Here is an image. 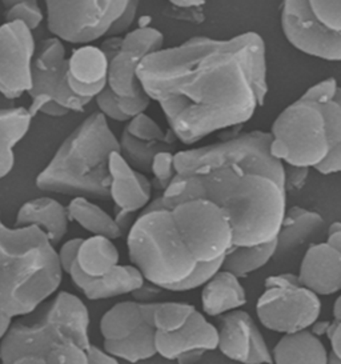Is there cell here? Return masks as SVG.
I'll return each instance as SVG.
<instances>
[{"label":"cell","instance_id":"24","mask_svg":"<svg viewBox=\"0 0 341 364\" xmlns=\"http://www.w3.org/2000/svg\"><path fill=\"white\" fill-rule=\"evenodd\" d=\"M328 353L320 338L305 330L284 335L272 356L274 364H328Z\"/></svg>","mask_w":341,"mask_h":364},{"label":"cell","instance_id":"40","mask_svg":"<svg viewBox=\"0 0 341 364\" xmlns=\"http://www.w3.org/2000/svg\"><path fill=\"white\" fill-rule=\"evenodd\" d=\"M151 102L152 100L149 99L148 95L138 97H117V107L128 122L140 114H144L146 109L149 107Z\"/></svg>","mask_w":341,"mask_h":364},{"label":"cell","instance_id":"28","mask_svg":"<svg viewBox=\"0 0 341 364\" xmlns=\"http://www.w3.org/2000/svg\"><path fill=\"white\" fill-rule=\"evenodd\" d=\"M277 237L275 240L254 247H232L224 257V271L237 278H247L249 274L266 266L276 255Z\"/></svg>","mask_w":341,"mask_h":364},{"label":"cell","instance_id":"18","mask_svg":"<svg viewBox=\"0 0 341 364\" xmlns=\"http://www.w3.org/2000/svg\"><path fill=\"white\" fill-rule=\"evenodd\" d=\"M67 80L76 97L92 102L108 87V59L96 46H83L68 58Z\"/></svg>","mask_w":341,"mask_h":364},{"label":"cell","instance_id":"32","mask_svg":"<svg viewBox=\"0 0 341 364\" xmlns=\"http://www.w3.org/2000/svg\"><path fill=\"white\" fill-rule=\"evenodd\" d=\"M164 35L153 27H138L121 36V51H129L146 59L164 50Z\"/></svg>","mask_w":341,"mask_h":364},{"label":"cell","instance_id":"22","mask_svg":"<svg viewBox=\"0 0 341 364\" xmlns=\"http://www.w3.org/2000/svg\"><path fill=\"white\" fill-rule=\"evenodd\" d=\"M327 231L328 227L323 215L300 205L289 207L277 235L275 257L291 254L307 243L313 245V240Z\"/></svg>","mask_w":341,"mask_h":364},{"label":"cell","instance_id":"45","mask_svg":"<svg viewBox=\"0 0 341 364\" xmlns=\"http://www.w3.org/2000/svg\"><path fill=\"white\" fill-rule=\"evenodd\" d=\"M163 291L164 289H160L158 286H155V284H152V283L146 280V283L138 291H135L132 294V296H134L135 301H139V303H153L151 300L159 296Z\"/></svg>","mask_w":341,"mask_h":364},{"label":"cell","instance_id":"38","mask_svg":"<svg viewBox=\"0 0 341 364\" xmlns=\"http://www.w3.org/2000/svg\"><path fill=\"white\" fill-rule=\"evenodd\" d=\"M43 359L47 364H88V353L74 342L58 343Z\"/></svg>","mask_w":341,"mask_h":364},{"label":"cell","instance_id":"33","mask_svg":"<svg viewBox=\"0 0 341 364\" xmlns=\"http://www.w3.org/2000/svg\"><path fill=\"white\" fill-rule=\"evenodd\" d=\"M32 119L28 108L0 107V138L16 147L28 134Z\"/></svg>","mask_w":341,"mask_h":364},{"label":"cell","instance_id":"27","mask_svg":"<svg viewBox=\"0 0 341 364\" xmlns=\"http://www.w3.org/2000/svg\"><path fill=\"white\" fill-rule=\"evenodd\" d=\"M144 59L129 51H119L108 59V88L120 97L147 95L139 80L138 68Z\"/></svg>","mask_w":341,"mask_h":364},{"label":"cell","instance_id":"9","mask_svg":"<svg viewBox=\"0 0 341 364\" xmlns=\"http://www.w3.org/2000/svg\"><path fill=\"white\" fill-rule=\"evenodd\" d=\"M260 323L271 331L296 333L319 321L321 300L307 289L295 274L272 275L264 282V291L256 304Z\"/></svg>","mask_w":341,"mask_h":364},{"label":"cell","instance_id":"7","mask_svg":"<svg viewBox=\"0 0 341 364\" xmlns=\"http://www.w3.org/2000/svg\"><path fill=\"white\" fill-rule=\"evenodd\" d=\"M36 316H24L13 321L0 342V362L11 364L26 355L43 358L55 344L74 342L88 350L90 312L85 301L60 291L35 311Z\"/></svg>","mask_w":341,"mask_h":364},{"label":"cell","instance_id":"36","mask_svg":"<svg viewBox=\"0 0 341 364\" xmlns=\"http://www.w3.org/2000/svg\"><path fill=\"white\" fill-rule=\"evenodd\" d=\"M153 176L152 187L161 193L168 190L175 178L178 176L176 164H175V152L173 151H164L158 154L152 164H151V172Z\"/></svg>","mask_w":341,"mask_h":364},{"label":"cell","instance_id":"13","mask_svg":"<svg viewBox=\"0 0 341 364\" xmlns=\"http://www.w3.org/2000/svg\"><path fill=\"white\" fill-rule=\"evenodd\" d=\"M281 28L291 46L303 54L327 62H341V38L330 33L315 18L309 0L281 4Z\"/></svg>","mask_w":341,"mask_h":364},{"label":"cell","instance_id":"37","mask_svg":"<svg viewBox=\"0 0 341 364\" xmlns=\"http://www.w3.org/2000/svg\"><path fill=\"white\" fill-rule=\"evenodd\" d=\"M310 10L330 33L341 38V1L309 0Z\"/></svg>","mask_w":341,"mask_h":364},{"label":"cell","instance_id":"41","mask_svg":"<svg viewBox=\"0 0 341 364\" xmlns=\"http://www.w3.org/2000/svg\"><path fill=\"white\" fill-rule=\"evenodd\" d=\"M284 173H286L284 187L288 195L289 193H296L305 186V183L308 181L309 168L284 164Z\"/></svg>","mask_w":341,"mask_h":364},{"label":"cell","instance_id":"2","mask_svg":"<svg viewBox=\"0 0 341 364\" xmlns=\"http://www.w3.org/2000/svg\"><path fill=\"white\" fill-rule=\"evenodd\" d=\"M234 230L220 207L205 199L148 205L127 236L131 263L164 291L202 287L223 268Z\"/></svg>","mask_w":341,"mask_h":364},{"label":"cell","instance_id":"35","mask_svg":"<svg viewBox=\"0 0 341 364\" xmlns=\"http://www.w3.org/2000/svg\"><path fill=\"white\" fill-rule=\"evenodd\" d=\"M6 22L24 23L31 31L38 28L44 21L42 7L35 0L4 1Z\"/></svg>","mask_w":341,"mask_h":364},{"label":"cell","instance_id":"43","mask_svg":"<svg viewBox=\"0 0 341 364\" xmlns=\"http://www.w3.org/2000/svg\"><path fill=\"white\" fill-rule=\"evenodd\" d=\"M139 10V1H128L127 9L123 12V15L117 19V23L114 24L111 33L108 35V38H114V36H121L123 33H127L128 30L131 28V26L135 22L136 14Z\"/></svg>","mask_w":341,"mask_h":364},{"label":"cell","instance_id":"51","mask_svg":"<svg viewBox=\"0 0 341 364\" xmlns=\"http://www.w3.org/2000/svg\"><path fill=\"white\" fill-rule=\"evenodd\" d=\"M11 364H47L45 360L40 358V356H36V355H26V356H21L18 359H15Z\"/></svg>","mask_w":341,"mask_h":364},{"label":"cell","instance_id":"6","mask_svg":"<svg viewBox=\"0 0 341 364\" xmlns=\"http://www.w3.org/2000/svg\"><path fill=\"white\" fill-rule=\"evenodd\" d=\"M115 151H120L119 139L106 117L91 114L64 139L36 176L35 186L43 193L108 200V163Z\"/></svg>","mask_w":341,"mask_h":364},{"label":"cell","instance_id":"52","mask_svg":"<svg viewBox=\"0 0 341 364\" xmlns=\"http://www.w3.org/2000/svg\"><path fill=\"white\" fill-rule=\"evenodd\" d=\"M12 323H13V319H11L10 316L4 315L3 312H0V342L3 341V338L6 336V333L10 330Z\"/></svg>","mask_w":341,"mask_h":364},{"label":"cell","instance_id":"12","mask_svg":"<svg viewBox=\"0 0 341 364\" xmlns=\"http://www.w3.org/2000/svg\"><path fill=\"white\" fill-rule=\"evenodd\" d=\"M36 42L31 30L21 22L0 24V95L19 99L31 91L32 65Z\"/></svg>","mask_w":341,"mask_h":364},{"label":"cell","instance_id":"34","mask_svg":"<svg viewBox=\"0 0 341 364\" xmlns=\"http://www.w3.org/2000/svg\"><path fill=\"white\" fill-rule=\"evenodd\" d=\"M124 131L135 139L143 141H152V143H170L176 146L178 138L172 131H164L160 127L159 123L144 114L131 119L126 126Z\"/></svg>","mask_w":341,"mask_h":364},{"label":"cell","instance_id":"3","mask_svg":"<svg viewBox=\"0 0 341 364\" xmlns=\"http://www.w3.org/2000/svg\"><path fill=\"white\" fill-rule=\"evenodd\" d=\"M191 199H205L223 210L234 230V247L275 240L288 208L284 187L264 173L240 166L202 175H178L149 205H173Z\"/></svg>","mask_w":341,"mask_h":364},{"label":"cell","instance_id":"21","mask_svg":"<svg viewBox=\"0 0 341 364\" xmlns=\"http://www.w3.org/2000/svg\"><path fill=\"white\" fill-rule=\"evenodd\" d=\"M99 327L104 343L126 342L143 330L153 327L152 303L120 301L102 316Z\"/></svg>","mask_w":341,"mask_h":364},{"label":"cell","instance_id":"14","mask_svg":"<svg viewBox=\"0 0 341 364\" xmlns=\"http://www.w3.org/2000/svg\"><path fill=\"white\" fill-rule=\"evenodd\" d=\"M109 199L115 204V219L126 232L134 225L132 215L143 213L152 199V183L148 178L135 170L120 151L109 156Z\"/></svg>","mask_w":341,"mask_h":364},{"label":"cell","instance_id":"46","mask_svg":"<svg viewBox=\"0 0 341 364\" xmlns=\"http://www.w3.org/2000/svg\"><path fill=\"white\" fill-rule=\"evenodd\" d=\"M88 353V364H120L119 359L115 356L106 353L104 350L99 348L97 346L91 344V347L87 350Z\"/></svg>","mask_w":341,"mask_h":364},{"label":"cell","instance_id":"8","mask_svg":"<svg viewBox=\"0 0 341 364\" xmlns=\"http://www.w3.org/2000/svg\"><path fill=\"white\" fill-rule=\"evenodd\" d=\"M271 141V132L255 129L220 143L178 151L175 152L176 171L180 176H192L240 166L264 173L284 187V163L272 156Z\"/></svg>","mask_w":341,"mask_h":364},{"label":"cell","instance_id":"16","mask_svg":"<svg viewBox=\"0 0 341 364\" xmlns=\"http://www.w3.org/2000/svg\"><path fill=\"white\" fill-rule=\"evenodd\" d=\"M155 344L161 358L178 364H195L204 353L219 347V331L200 311H196L179 331L156 332Z\"/></svg>","mask_w":341,"mask_h":364},{"label":"cell","instance_id":"39","mask_svg":"<svg viewBox=\"0 0 341 364\" xmlns=\"http://www.w3.org/2000/svg\"><path fill=\"white\" fill-rule=\"evenodd\" d=\"M96 106L99 108V112L106 117L107 120L111 119L119 123H128L127 119L120 112L117 107V95L107 87L106 90L95 97Z\"/></svg>","mask_w":341,"mask_h":364},{"label":"cell","instance_id":"10","mask_svg":"<svg viewBox=\"0 0 341 364\" xmlns=\"http://www.w3.org/2000/svg\"><path fill=\"white\" fill-rule=\"evenodd\" d=\"M128 1H45L47 28L63 43L91 46L108 38Z\"/></svg>","mask_w":341,"mask_h":364},{"label":"cell","instance_id":"31","mask_svg":"<svg viewBox=\"0 0 341 364\" xmlns=\"http://www.w3.org/2000/svg\"><path fill=\"white\" fill-rule=\"evenodd\" d=\"M196 307L180 301H153L152 324L156 332L170 333L179 331L196 312Z\"/></svg>","mask_w":341,"mask_h":364},{"label":"cell","instance_id":"23","mask_svg":"<svg viewBox=\"0 0 341 364\" xmlns=\"http://www.w3.org/2000/svg\"><path fill=\"white\" fill-rule=\"evenodd\" d=\"M247 304V292L240 279L220 269L207 284L202 286V312L208 316H223L240 310Z\"/></svg>","mask_w":341,"mask_h":364},{"label":"cell","instance_id":"25","mask_svg":"<svg viewBox=\"0 0 341 364\" xmlns=\"http://www.w3.org/2000/svg\"><path fill=\"white\" fill-rule=\"evenodd\" d=\"M119 250L111 239L90 236L79 247L76 266L88 278H102L119 266Z\"/></svg>","mask_w":341,"mask_h":364},{"label":"cell","instance_id":"20","mask_svg":"<svg viewBox=\"0 0 341 364\" xmlns=\"http://www.w3.org/2000/svg\"><path fill=\"white\" fill-rule=\"evenodd\" d=\"M70 216L67 207L51 196H40L21 204L15 227H36L55 248L68 232Z\"/></svg>","mask_w":341,"mask_h":364},{"label":"cell","instance_id":"53","mask_svg":"<svg viewBox=\"0 0 341 364\" xmlns=\"http://www.w3.org/2000/svg\"><path fill=\"white\" fill-rule=\"evenodd\" d=\"M333 321H341V295L333 304Z\"/></svg>","mask_w":341,"mask_h":364},{"label":"cell","instance_id":"49","mask_svg":"<svg viewBox=\"0 0 341 364\" xmlns=\"http://www.w3.org/2000/svg\"><path fill=\"white\" fill-rule=\"evenodd\" d=\"M330 324H332V321H316L313 324H312V327H310V330L309 331L312 332L313 335H316L318 338L320 336H327V333H328V330H330Z\"/></svg>","mask_w":341,"mask_h":364},{"label":"cell","instance_id":"17","mask_svg":"<svg viewBox=\"0 0 341 364\" xmlns=\"http://www.w3.org/2000/svg\"><path fill=\"white\" fill-rule=\"evenodd\" d=\"M298 279L307 289L319 296L340 292V251L327 242L310 245L301 260Z\"/></svg>","mask_w":341,"mask_h":364},{"label":"cell","instance_id":"26","mask_svg":"<svg viewBox=\"0 0 341 364\" xmlns=\"http://www.w3.org/2000/svg\"><path fill=\"white\" fill-rule=\"evenodd\" d=\"M67 210L70 220L77 223L91 236H104L115 240L124 234L115 216L108 214L87 198H72Z\"/></svg>","mask_w":341,"mask_h":364},{"label":"cell","instance_id":"42","mask_svg":"<svg viewBox=\"0 0 341 364\" xmlns=\"http://www.w3.org/2000/svg\"><path fill=\"white\" fill-rule=\"evenodd\" d=\"M82 242H83L82 237H74V239L67 240L58 250V257H59V262H60V266L63 268L64 274H68V271L74 266L76 257H77V251H79V247L82 245Z\"/></svg>","mask_w":341,"mask_h":364},{"label":"cell","instance_id":"1","mask_svg":"<svg viewBox=\"0 0 341 364\" xmlns=\"http://www.w3.org/2000/svg\"><path fill=\"white\" fill-rule=\"evenodd\" d=\"M138 76L175 136L191 146L244 124L264 105L266 42L257 33L225 41L195 36L147 56Z\"/></svg>","mask_w":341,"mask_h":364},{"label":"cell","instance_id":"5","mask_svg":"<svg viewBox=\"0 0 341 364\" xmlns=\"http://www.w3.org/2000/svg\"><path fill=\"white\" fill-rule=\"evenodd\" d=\"M277 161L315 168L341 143V86L327 77L284 108L271 129Z\"/></svg>","mask_w":341,"mask_h":364},{"label":"cell","instance_id":"19","mask_svg":"<svg viewBox=\"0 0 341 364\" xmlns=\"http://www.w3.org/2000/svg\"><path fill=\"white\" fill-rule=\"evenodd\" d=\"M68 275L76 289L82 291L90 300L111 299L127 294L132 295L146 283V278L134 264H119L102 278H88L75 262Z\"/></svg>","mask_w":341,"mask_h":364},{"label":"cell","instance_id":"29","mask_svg":"<svg viewBox=\"0 0 341 364\" xmlns=\"http://www.w3.org/2000/svg\"><path fill=\"white\" fill-rule=\"evenodd\" d=\"M155 341L156 330L153 327H148L126 342L103 343V350L117 359L136 364L158 355Z\"/></svg>","mask_w":341,"mask_h":364},{"label":"cell","instance_id":"15","mask_svg":"<svg viewBox=\"0 0 341 364\" xmlns=\"http://www.w3.org/2000/svg\"><path fill=\"white\" fill-rule=\"evenodd\" d=\"M217 331V348L228 359L242 364H274L272 351L247 311H232L220 316Z\"/></svg>","mask_w":341,"mask_h":364},{"label":"cell","instance_id":"30","mask_svg":"<svg viewBox=\"0 0 341 364\" xmlns=\"http://www.w3.org/2000/svg\"><path fill=\"white\" fill-rule=\"evenodd\" d=\"M120 154L123 158L139 172L149 173L151 164L153 158L164 151H173L175 146L170 143H152V141H143V140L132 138L126 131H123L120 139Z\"/></svg>","mask_w":341,"mask_h":364},{"label":"cell","instance_id":"48","mask_svg":"<svg viewBox=\"0 0 341 364\" xmlns=\"http://www.w3.org/2000/svg\"><path fill=\"white\" fill-rule=\"evenodd\" d=\"M325 242L330 246L337 248L341 252V222H333L328 227Z\"/></svg>","mask_w":341,"mask_h":364},{"label":"cell","instance_id":"50","mask_svg":"<svg viewBox=\"0 0 341 364\" xmlns=\"http://www.w3.org/2000/svg\"><path fill=\"white\" fill-rule=\"evenodd\" d=\"M170 4L176 9H200L205 6L202 0H190V1H170Z\"/></svg>","mask_w":341,"mask_h":364},{"label":"cell","instance_id":"47","mask_svg":"<svg viewBox=\"0 0 341 364\" xmlns=\"http://www.w3.org/2000/svg\"><path fill=\"white\" fill-rule=\"evenodd\" d=\"M327 338L330 339L332 347L330 351L341 359V321H332Z\"/></svg>","mask_w":341,"mask_h":364},{"label":"cell","instance_id":"54","mask_svg":"<svg viewBox=\"0 0 341 364\" xmlns=\"http://www.w3.org/2000/svg\"><path fill=\"white\" fill-rule=\"evenodd\" d=\"M328 364H341V359L330 351V353H328Z\"/></svg>","mask_w":341,"mask_h":364},{"label":"cell","instance_id":"44","mask_svg":"<svg viewBox=\"0 0 341 364\" xmlns=\"http://www.w3.org/2000/svg\"><path fill=\"white\" fill-rule=\"evenodd\" d=\"M321 175H332L341 172V143L330 150L328 156L315 167Z\"/></svg>","mask_w":341,"mask_h":364},{"label":"cell","instance_id":"4","mask_svg":"<svg viewBox=\"0 0 341 364\" xmlns=\"http://www.w3.org/2000/svg\"><path fill=\"white\" fill-rule=\"evenodd\" d=\"M58 248L36 227H10L0 214V312L11 319L33 314L63 280Z\"/></svg>","mask_w":341,"mask_h":364},{"label":"cell","instance_id":"11","mask_svg":"<svg viewBox=\"0 0 341 364\" xmlns=\"http://www.w3.org/2000/svg\"><path fill=\"white\" fill-rule=\"evenodd\" d=\"M67 68L68 58L63 42L51 36L38 44L32 65V88L28 92L31 97L28 111L32 118L50 103H56L70 112H83L91 103L71 91Z\"/></svg>","mask_w":341,"mask_h":364}]
</instances>
